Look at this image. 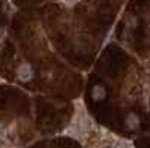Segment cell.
<instances>
[{"label": "cell", "mask_w": 150, "mask_h": 148, "mask_svg": "<svg viewBox=\"0 0 150 148\" xmlns=\"http://www.w3.org/2000/svg\"><path fill=\"white\" fill-rule=\"evenodd\" d=\"M90 124H92V120L87 117L86 114L81 115L78 112L77 115L74 117L71 126L65 130V133H69L71 136H74V138H80V136H83V135H86L87 132H89Z\"/></svg>", "instance_id": "cell-1"}, {"label": "cell", "mask_w": 150, "mask_h": 148, "mask_svg": "<svg viewBox=\"0 0 150 148\" xmlns=\"http://www.w3.org/2000/svg\"><path fill=\"white\" fill-rule=\"evenodd\" d=\"M33 67H32V65H29V63H23V65H20V67L17 69V76H18V79L20 81H23V82H27V81H30L32 78H33Z\"/></svg>", "instance_id": "cell-2"}, {"label": "cell", "mask_w": 150, "mask_h": 148, "mask_svg": "<svg viewBox=\"0 0 150 148\" xmlns=\"http://www.w3.org/2000/svg\"><path fill=\"white\" fill-rule=\"evenodd\" d=\"M125 124H126V127H128V129H131V130L138 129V126H140V118H138V115L134 114V112L128 114L126 120H125Z\"/></svg>", "instance_id": "cell-3"}, {"label": "cell", "mask_w": 150, "mask_h": 148, "mask_svg": "<svg viewBox=\"0 0 150 148\" xmlns=\"http://www.w3.org/2000/svg\"><path fill=\"white\" fill-rule=\"evenodd\" d=\"M107 96V91L105 88L102 87V85H93V88H92V97H93V100L96 102H101L104 100Z\"/></svg>", "instance_id": "cell-4"}, {"label": "cell", "mask_w": 150, "mask_h": 148, "mask_svg": "<svg viewBox=\"0 0 150 148\" xmlns=\"http://www.w3.org/2000/svg\"><path fill=\"white\" fill-rule=\"evenodd\" d=\"M112 147L114 148H132V144L129 141H125V139H116L112 142Z\"/></svg>", "instance_id": "cell-5"}, {"label": "cell", "mask_w": 150, "mask_h": 148, "mask_svg": "<svg viewBox=\"0 0 150 148\" xmlns=\"http://www.w3.org/2000/svg\"><path fill=\"white\" fill-rule=\"evenodd\" d=\"M77 2H78V0H63V3H65L66 6H72V5L77 3Z\"/></svg>", "instance_id": "cell-6"}]
</instances>
